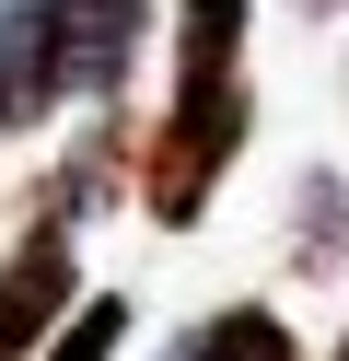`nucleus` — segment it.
<instances>
[{"mask_svg": "<svg viewBox=\"0 0 349 361\" xmlns=\"http://www.w3.org/2000/svg\"><path fill=\"white\" fill-rule=\"evenodd\" d=\"M245 12L256 0H186L175 12V105H163L152 164H140V210L163 233H186L221 187V164L245 152Z\"/></svg>", "mask_w": 349, "mask_h": 361, "instance_id": "nucleus-1", "label": "nucleus"}, {"mask_svg": "<svg viewBox=\"0 0 349 361\" xmlns=\"http://www.w3.org/2000/svg\"><path fill=\"white\" fill-rule=\"evenodd\" d=\"M70 314H82V257H70V198H59L0 257V361H47Z\"/></svg>", "mask_w": 349, "mask_h": 361, "instance_id": "nucleus-2", "label": "nucleus"}, {"mask_svg": "<svg viewBox=\"0 0 349 361\" xmlns=\"http://www.w3.org/2000/svg\"><path fill=\"white\" fill-rule=\"evenodd\" d=\"M70 94V0H0V140Z\"/></svg>", "mask_w": 349, "mask_h": 361, "instance_id": "nucleus-3", "label": "nucleus"}, {"mask_svg": "<svg viewBox=\"0 0 349 361\" xmlns=\"http://www.w3.org/2000/svg\"><path fill=\"white\" fill-rule=\"evenodd\" d=\"M140 24L152 0H70V94H116L140 59Z\"/></svg>", "mask_w": 349, "mask_h": 361, "instance_id": "nucleus-4", "label": "nucleus"}, {"mask_svg": "<svg viewBox=\"0 0 349 361\" xmlns=\"http://www.w3.org/2000/svg\"><path fill=\"white\" fill-rule=\"evenodd\" d=\"M163 361H291V326H279L268 303H221V314H198Z\"/></svg>", "mask_w": 349, "mask_h": 361, "instance_id": "nucleus-5", "label": "nucleus"}, {"mask_svg": "<svg viewBox=\"0 0 349 361\" xmlns=\"http://www.w3.org/2000/svg\"><path fill=\"white\" fill-rule=\"evenodd\" d=\"M291 268H302V280L349 268V187H338V175H302V187H291Z\"/></svg>", "mask_w": 349, "mask_h": 361, "instance_id": "nucleus-6", "label": "nucleus"}, {"mask_svg": "<svg viewBox=\"0 0 349 361\" xmlns=\"http://www.w3.org/2000/svg\"><path fill=\"white\" fill-rule=\"evenodd\" d=\"M116 338H128V303H116V291H93V303L59 326V350H47V361H116Z\"/></svg>", "mask_w": 349, "mask_h": 361, "instance_id": "nucleus-7", "label": "nucleus"}, {"mask_svg": "<svg viewBox=\"0 0 349 361\" xmlns=\"http://www.w3.org/2000/svg\"><path fill=\"white\" fill-rule=\"evenodd\" d=\"M302 12H338V0H302Z\"/></svg>", "mask_w": 349, "mask_h": 361, "instance_id": "nucleus-8", "label": "nucleus"}, {"mask_svg": "<svg viewBox=\"0 0 349 361\" xmlns=\"http://www.w3.org/2000/svg\"><path fill=\"white\" fill-rule=\"evenodd\" d=\"M338 361H349V338H338Z\"/></svg>", "mask_w": 349, "mask_h": 361, "instance_id": "nucleus-9", "label": "nucleus"}]
</instances>
